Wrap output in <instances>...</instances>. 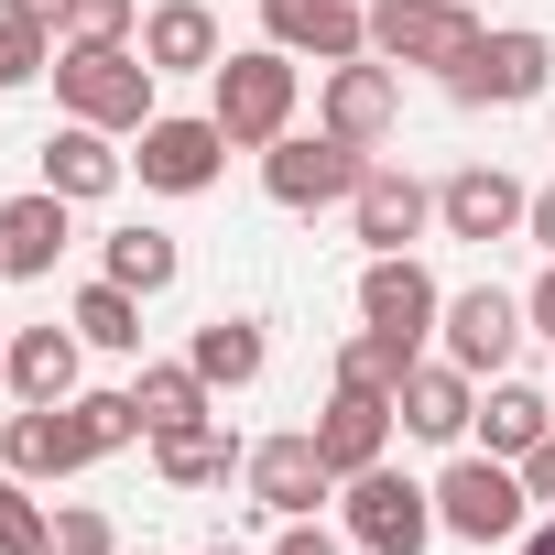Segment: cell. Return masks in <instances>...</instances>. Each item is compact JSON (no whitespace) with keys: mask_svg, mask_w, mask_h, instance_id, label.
Wrapping results in <instances>:
<instances>
[{"mask_svg":"<svg viewBox=\"0 0 555 555\" xmlns=\"http://www.w3.org/2000/svg\"><path fill=\"white\" fill-rule=\"evenodd\" d=\"M207 120L229 131V153H272V142L295 131V55H284V44L218 55V77H207Z\"/></svg>","mask_w":555,"mask_h":555,"instance_id":"1","label":"cell"},{"mask_svg":"<svg viewBox=\"0 0 555 555\" xmlns=\"http://www.w3.org/2000/svg\"><path fill=\"white\" fill-rule=\"evenodd\" d=\"M55 109L88 131H142L153 120V55L142 44H66L55 55Z\"/></svg>","mask_w":555,"mask_h":555,"instance_id":"2","label":"cell"},{"mask_svg":"<svg viewBox=\"0 0 555 555\" xmlns=\"http://www.w3.org/2000/svg\"><path fill=\"white\" fill-rule=\"evenodd\" d=\"M436 522L457 533V544H512L522 522H533V490H522V468L512 457H457L447 479H436Z\"/></svg>","mask_w":555,"mask_h":555,"instance_id":"3","label":"cell"},{"mask_svg":"<svg viewBox=\"0 0 555 555\" xmlns=\"http://www.w3.org/2000/svg\"><path fill=\"white\" fill-rule=\"evenodd\" d=\"M338 512H349V544H360V555H425V544L447 533V522H436V490L403 479V468H360Z\"/></svg>","mask_w":555,"mask_h":555,"instance_id":"4","label":"cell"},{"mask_svg":"<svg viewBox=\"0 0 555 555\" xmlns=\"http://www.w3.org/2000/svg\"><path fill=\"white\" fill-rule=\"evenodd\" d=\"M360 175H371V153L360 142H338V131H284L261 153V196L272 207H338V196H360Z\"/></svg>","mask_w":555,"mask_h":555,"instance_id":"5","label":"cell"},{"mask_svg":"<svg viewBox=\"0 0 555 555\" xmlns=\"http://www.w3.org/2000/svg\"><path fill=\"white\" fill-rule=\"evenodd\" d=\"M544 77H555V44L544 34H479L457 66H447V99L457 109H522V99H544Z\"/></svg>","mask_w":555,"mask_h":555,"instance_id":"6","label":"cell"},{"mask_svg":"<svg viewBox=\"0 0 555 555\" xmlns=\"http://www.w3.org/2000/svg\"><path fill=\"white\" fill-rule=\"evenodd\" d=\"M479 44V12H468V0H371V55L382 66H457Z\"/></svg>","mask_w":555,"mask_h":555,"instance_id":"7","label":"cell"},{"mask_svg":"<svg viewBox=\"0 0 555 555\" xmlns=\"http://www.w3.org/2000/svg\"><path fill=\"white\" fill-rule=\"evenodd\" d=\"M392 120H403V66H382V55L327 66V88H317V131H338V142L382 153V142H392Z\"/></svg>","mask_w":555,"mask_h":555,"instance_id":"8","label":"cell"},{"mask_svg":"<svg viewBox=\"0 0 555 555\" xmlns=\"http://www.w3.org/2000/svg\"><path fill=\"white\" fill-rule=\"evenodd\" d=\"M240 479H250V501H261L272 522H306L317 501H338V468H327L317 425H306V436H261V447L240 457Z\"/></svg>","mask_w":555,"mask_h":555,"instance_id":"9","label":"cell"},{"mask_svg":"<svg viewBox=\"0 0 555 555\" xmlns=\"http://www.w3.org/2000/svg\"><path fill=\"white\" fill-rule=\"evenodd\" d=\"M360 317H371L382 338H403V349L425 360V338H436L447 295H436V272H425L414 250H371V272H360Z\"/></svg>","mask_w":555,"mask_h":555,"instance_id":"10","label":"cell"},{"mask_svg":"<svg viewBox=\"0 0 555 555\" xmlns=\"http://www.w3.org/2000/svg\"><path fill=\"white\" fill-rule=\"evenodd\" d=\"M436 338H447V360H457L468 382H501V371H512V349H522V306H512L501 284H468V295H447Z\"/></svg>","mask_w":555,"mask_h":555,"instance_id":"11","label":"cell"},{"mask_svg":"<svg viewBox=\"0 0 555 555\" xmlns=\"http://www.w3.org/2000/svg\"><path fill=\"white\" fill-rule=\"evenodd\" d=\"M131 164H142V185H153V196H207V185H218V164H229V131H218V120H164V109H153Z\"/></svg>","mask_w":555,"mask_h":555,"instance_id":"12","label":"cell"},{"mask_svg":"<svg viewBox=\"0 0 555 555\" xmlns=\"http://www.w3.org/2000/svg\"><path fill=\"white\" fill-rule=\"evenodd\" d=\"M261 34L284 55H317V66L371 55V12H360V0H261Z\"/></svg>","mask_w":555,"mask_h":555,"instance_id":"13","label":"cell"},{"mask_svg":"<svg viewBox=\"0 0 555 555\" xmlns=\"http://www.w3.org/2000/svg\"><path fill=\"white\" fill-rule=\"evenodd\" d=\"M392 414H403V436L457 447V436L479 425V382H468L457 360H414V371H403V392H392Z\"/></svg>","mask_w":555,"mask_h":555,"instance_id":"14","label":"cell"},{"mask_svg":"<svg viewBox=\"0 0 555 555\" xmlns=\"http://www.w3.org/2000/svg\"><path fill=\"white\" fill-rule=\"evenodd\" d=\"M0 468H12V479H66V468H88V436H77V414L66 403H23L12 425H0Z\"/></svg>","mask_w":555,"mask_h":555,"instance_id":"15","label":"cell"},{"mask_svg":"<svg viewBox=\"0 0 555 555\" xmlns=\"http://www.w3.org/2000/svg\"><path fill=\"white\" fill-rule=\"evenodd\" d=\"M436 218V185H414L403 164H371L360 175V196H349V229L371 240V250H414V229Z\"/></svg>","mask_w":555,"mask_h":555,"instance_id":"16","label":"cell"},{"mask_svg":"<svg viewBox=\"0 0 555 555\" xmlns=\"http://www.w3.org/2000/svg\"><path fill=\"white\" fill-rule=\"evenodd\" d=\"M522 207H533V196H522L501 164H468V175H447V185H436V218H447L457 240H512V229H522Z\"/></svg>","mask_w":555,"mask_h":555,"instance_id":"17","label":"cell"},{"mask_svg":"<svg viewBox=\"0 0 555 555\" xmlns=\"http://www.w3.org/2000/svg\"><path fill=\"white\" fill-rule=\"evenodd\" d=\"M392 403L382 392H327V414H317V447H327V468H338V490L360 479V468H382V447H392Z\"/></svg>","mask_w":555,"mask_h":555,"instance_id":"18","label":"cell"},{"mask_svg":"<svg viewBox=\"0 0 555 555\" xmlns=\"http://www.w3.org/2000/svg\"><path fill=\"white\" fill-rule=\"evenodd\" d=\"M120 175H131V153H109V131H88V120H66V131L44 142V185H55L66 207H99V196H120Z\"/></svg>","mask_w":555,"mask_h":555,"instance_id":"19","label":"cell"},{"mask_svg":"<svg viewBox=\"0 0 555 555\" xmlns=\"http://www.w3.org/2000/svg\"><path fill=\"white\" fill-rule=\"evenodd\" d=\"M142 55H153V77H218V12H207V0L142 12Z\"/></svg>","mask_w":555,"mask_h":555,"instance_id":"20","label":"cell"},{"mask_svg":"<svg viewBox=\"0 0 555 555\" xmlns=\"http://www.w3.org/2000/svg\"><path fill=\"white\" fill-rule=\"evenodd\" d=\"M55 250H66V196H55V185H34V196L0 207V272H12V284L55 272Z\"/></svg>","mask_w":555,"mask_h":555,"instance_id":"21","label":"cell"},{"mask_svg":"<svg viewBox=\"0 0 555 555\" xmlns=\"http://www.w3.org/2000/svg\"><path fill=\"white\" fill-rule=\"evenodd\" d=\"M77 327H23L12 338V371H0V382H12L23 403H77Z\"/></svg>","mask_w":555,"mask_h":555,"instance_id":"22","label":"cell"},{"mask_svg":"<svg viewBox=\"0 0 555 555\" xmlns=\"http://www.w3.org/2000/svg\"><path fill=\"white\" fill-rule=\"evenodd\" d=\"M555 436V403L533 392V382H490V403H479V447L490 457H533Z\"/></svg>","mask_w":555,"mask_h":555,"instance_id":"23","label":"cell"},{"mask_svg":"<svg viewBox=\"0 0 555 555\" xmlns=\"http://www.w3.org/2000/svg\"><path fill=\"white\" fill-rule=\"evenodd\" d=\"M240 457H250V447H240L229 425H175V436H153V468H164L175 490H218Z\"/></svg>","mask_w":555,"mask_h":555,"instance_id":"24","label":"cell"},{"mask_svg":"<svg viewBox=\"0 0 555 555\" xmlns=\"http://www.w3.org/2000/svg\"><path fill=\"white\" fill-rule=\"evenodd\" d=\"M185 360L207 371V392H240V382H261V360H272V349H261V327H250V317H207Z\"/></svg>","mask_w":555,"mask_h":555,"instance_id":"25","label":"cell"},{"mask_svg":"<svg viewBox=\"0 0 555 555\" xmlns=\"http://www.w3.org/2000/svg\"><path fill=\"white\" fill-rule=\"evenodd\" d=\"M131 403H142V425H153V436L207 425V371H196V360H153V371L131 382Z\"/></svg>","mask_w":555,"mask_h":555,"instance_id":"26","label":"cell"},{"mask_svg":"<svg viewBox=\"0 0 555 555\" xmlns=\"http://www.w3.org/2000/svg\"><path fill=\"white\" fill-rule=\"evenodd\" d=\"M66 327H77L88 349H109V360H131V349H142V295H131V284H109V272H99V284L77 295V317H66Z\"/></svg>","mask_w":555,"mask_h":555,"instance_id":"27","label":"cell"},{"mask_svg":"<svg viewBox=\"0 0 555 555\" xmlns=\"http://www.w3.org/2000/svg\"><path fill=\"white\" fill-rule=\"evenodd\" d=\"M403 371H414V349H403V338H382V327H360V338L338 349V392H382V403H392V392H403Z\"/></svg>","mask_w":555,"mask_h":555,"instance_id":"28","label":"cell"},{"mask_svg":"<svg viewBox=\"0 0 555 555\" xmlns=\"http://www.w3.org/2000/svg\"><path fill=\"white\" fill-rule=\"evenodd\" d=\"M66 414H77V436H88V457H120V447H131V436H153V425H142V403H131V392H77V403H66Z\"/></svg>","mask_w":555,"mask_h":555,"instance_id":"29","label":"cell"},{"mask_svg":"<svg viewBox=\"0 0 555 555\" xmlns=\"http://www.w3.org/2000/svg\"><path fill=\"white\" fill-rule=\"evenodd\" d=\"M109 284L164 295V284H175V240H164V229H120V240H109Z\"/></svg>","mask_w":555,"mask_h":555,"instance_id":"30","label":"cell"},{"mask_svg":"<svg viewBox=\"0 0 555 555\" xmlns=\"http://www.w3.org/2000/svg\"><path fill=\"white\" fill-rule=\"evenodd\" d=\"M55 66V23H23V12H0V88H34Z\"/></svg>","mask_w":555,"mask_h":555,"instance_id":"31","label":"cell"},{"mask_svg":"<svg viewBox=\"0 0 555 555\" xmlns=\"http://www.w3.org/2000/svg\"><path fill=\"white\" fill-rule=\"evenodd\" d=\"M44 533H55V512L34 501V479H0V555H44Z\"/></svg>","mask_w":555,"mask_h":555,"instance_id":"32","label":"cell"},{"mask_svg":"<svg viewBox=\"0 0 555 555\" xmlns=\"http://www.w3.org/2000/svg\"><path fill=\"white\" fill-rule=\"evenodd\" d=\"M131 23H142L131 0H66V23H55V34H66V44H131Z\"/></svg>","mask_w":555,"mask_h":555,"instance_id":"33","label":"cell"},{"mask_svg":"<svg viewBox=\"0 0 555 555\" xmlns=\"http://www.w3.org/2000/svg\"><path fill=\"white\" fill-rule=\"evenodd\" d=\"M44 555H120V533H109V512L66 501V512H55V533H44Z\"/></svg>","mask_w":555,"mask_h":555,"instance_id":"34","label":"cell"},{"mask_svg":"<svg viewBox=\"0 0 555 555\" xmlns=\"http://www.w3.org/2000/svg\"><path fill=\"white\" fill-rule=\"evenodd\" d=\"M272 555H349V544H338V533L306 512V522H284V533H272Z\"/></svg>","mask_w":555,"mask_h":555,"instance_id":"35","label":"cell"},{"mask_svg":"<svg viewBox=\"0 0 555 555\" xmlns=\"http://www.w3.org/2000/svg\"><path fill=\"white\" fill-rule=\"evenodd\" d=\"M512 468H522V490H533V501H544V512H555V436H544V447H533V457H512Z\"/></svg>","mask_w":555,"mask_h":555,"instance_id":"36","label":"cell"},{"mask_svg":"<svg viewBox=\"0 0 555 555\" xmlns=\"http://www.w3.org/2000/svg\"><path fill=\"white\" fill-rule=\"evenodd\" d=\"M522 317H533V327H544V338H555V272H544V284H533V295H522Z\"/></svg>","mask_w":555,"mask_h":555,"instance_id":"37","label":"cell"},{"mask_svg":"<svg viewBox=\"0 0 555 555\" xmlns=\"http://www.w3.org/2000/svg\"><path fill=\"white\" fill-rule=\"evenodd\" d=\"M522 229H533V240H544V250H555V185H544V196H533V207H522Z\"/></svg>","mask_w":555,"mask_h":555,"instance_id":"38","label":"cell"},{"mask_svg":"<svg viewBox=\"0 0 555 555\" xmlns=\"http://www.w3.org/2000/svg\"><path fill=\"white\" fill-rule=\"evenodd\" d=\"M0 12H23V23H66V0H0Z\"/></svg>","mask_w":555,"mask_h":555,"instance_id":"39","label":"cell"},{"mask_svg":"<svg viewBox=\"0 0 555 555\" xmlns=\"http://www.w3.org/2000/svg\"><path fill=\"white\" fill-rule=\"evenodd\" d=\"M522 555H555V512H544V522H522Z\"/></svg>","mask_w":555,"mask_h":555,"instance_id":"40","label":"cell"},{"mask_svg":"<svg viewBox=\"0 0 555 555\" xmlns=\"http://www.w3.org/2000/svg\"><path fill=\"white\" fill-rule=\"evenodd\" d=\"M0 371H12V338H0Z\"/></svg>","mask_w":555,"mask_h":555,"instance_id":"41","label":"cell"},{"mask_svg":"<svg viewBox=\"0 0 555 555\" xmlns=\"http://www.w3.org/2000/svg\"><path fill=\"white\" fill-rule=\"evenodd\" d=\"M207 555H240V544H207Z\"/></svg>","mask_w":555,"mask_h":555,"instance_id":"42","label":"cell"},{"mask_svg":"<svg viewBox=\"0 0 555 555\" xmlns=\"http://www.w3.org/2000/svg\"><path fill=\"white\" fill-rule=\"evenodd\" d=\"M468 12H490V0H468Z\"/></svg>","mask_w":555,"mask_h":555,"instance_id":"43","label":"cell"},{"mask_svg":"<svg viewBox=\"0 0 555 555\" xmlns=\"http://www.w3.org/2000/svg\"><path fill=\"white\" fill-rule=\"evenodd\" d=\"M0 284H12V272H0Z\"/></svg>","mask_w":555,"mask_h":555,"instance_id":"44","label":"cell"},{"mask_svg":"<svg viewBox=\"0 0 555 555\" xmlns=\"http://www.w3.org/2000/svg\"><path fill=\"white\" fill-rule=\"evenodd\" d=\"M142 555H153V544H142Z\"/></svg>","mask_w":555,"mask_h":555,"instance_id":"45","label":"cell"}]
</instances>
